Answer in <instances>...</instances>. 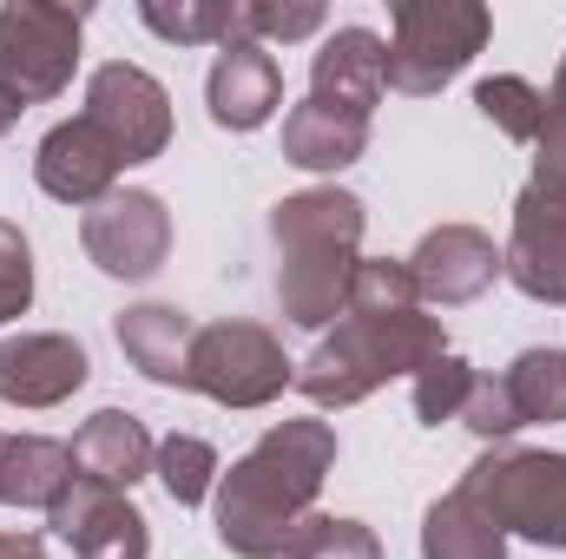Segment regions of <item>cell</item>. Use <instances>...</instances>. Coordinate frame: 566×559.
<instances>
[{
  "label": "cell",
  "mask_w": 566,
  "mask_h": 559,
  "mask_svg": "<svg viewBox=\"0 0 566 559\" xmlns=\"http://www.w3.org/2000/svg\"><path fill=\"white\" fill-rule=\"evenodd\" d=\"M336 467V428L329 421H277L231 474H218V540L238 559L290 553L296 527L310 520L323 481Z\"/></svg>",
  "instance_id": "cell-1"
},
{
  "label": "cell",
  "mask_w": 566,
  "mask_h": 559,
  "mask_svg": "<svg viewBox=\"0 0 566 559\" xmlns=\"http://www.w3.org/2000/svg\"><path fill=\"white\" fill-rule=\"evenodd\" d=\"M363 198L316 184L296 191L271 211V244H277V303L296 329H329L336 309L349 303V277L363 264Z\"/></svg>",
  "instance_id": "cell-2"
},
{
  "label": "cell",
  "mask_w": 566,
  "mask_h": 559,
  "mask_svg": "<svg viewBox=\"0 0 566 559\" xmlns=\"http://www.w3.org/2000/svg\"><path fill=\"white\" fill-rule=\"evenodd\" d=\"M434 356H448V336L422 309H409V316H343L336 336H323L310 349V362L296 369V389L316 409H356L382 382L422 376Z\"/></svg>",
  "instance_id": "cell-3"
},
{
  "label": "cell",
  "mask_w": 566,
  "mask_h": 559,
  "mask_svg": "<svg viewBox=\"0 0 566 559\" xmlns=\"http://www.w3.org/2000/svg\"><path fill=\"white\" fill-rule=\"evenodd\" d=\"M461 500H474L501 534H521L534 547H560L566 553V454L547 447H494L481 454L461 487Z\"/></svg>",
  "instance_id": "cell-4"
},
{
  "label": "cell",
  "mask_w": 566,
  "mask_h": 559,
  "mask_svg": "<svg viewBox=\"0 0 566 559\" xmlns=\"http://www.w3.org/2000/svg\"><path fill=\"white\" fill-rule=\"evenodd\" d=\"M396 40H389V86L428 99L441 93L454 73H468V60L488 46L494 13L481 0H396L389 7Z\"/></svg>",
  "instance_id": "cell-5"
},
{
  "label": "cell",
  "mask_w": 566,
  "mask_h": 559,
  "mask_svg": "<svg viewBox=\"0 0 566 559\" xmlns=\"http://www.w3.org/2000/svg\"><path fill=\"white\" fill-rule=\"evenodd\" d=\"M86 7H46V0H7L0 7V86L20 106L60 99L80 66Z\"/></svg>",
  "instance_id": "cell-6"
},
{
  "label": "cell",
  "mask_w": 566,
  "mask_h": 559,
  "mask_svg": "<svg viewBox=\"0 0 566 559\" xmlns=\"http://www.w3.org/2000/svg\"><path fill=\"white\" fill-rule=\"evenodd\" d=\"M296 382V362L264 323H205L191 342V382L218 409H271Z\"/></svg>",
  "instance_id": "cell-7"
},
{
  "label": "cell",
  "mask_w": 566,
  "mask_h": 559,
  "mask_svg": "<svg viewBox=\"0 0 566 559\" xmlns=\"http://www.w3.org/2000/svg\"><path fill=\"white\" fill-rule=\"evenodd\" d=\"M80 244H86V257L106 277L145 283V277H158L165 257H171V211L151 191H113V198H99L86 211Z\"/></svg>",
  "instance_id": "cell-8"
},
{
  "label": "cell",
  "mask_w": 566,
  "mask_h": 559,
  "mask_svg": "<svg viewBox=\"0 0 566 559\" xmlns=\"http://www.w3.org/2000/svg\"><path fill=\"white\" fill-rule=\"evenodd\" d=\"M86 119L119 145L126 165H145L171 145V93L126 60H106L93 80H86Z\"/></svg>",
  "instance_id": "cell-9"
},
{
  "label": "cell",
  "mask_w": 566,
  "mask_h": 559,
  "mask_svg": "<svg viewBox=\"0 0 566 559\" xmlns=\"http://www.w3.org/2000/svg\"><path fill=\"white\" fill-rule=\"evenodd\" d=\"M46 527L73 547L80 559H145L151 553V534H145V514L119 494V487H99V481H80L46 507Z\"/></svg>",
  "instance_id": "cell-10"
},
{
  "label": "cell",
  "mask_w": 566,
  "mask_h": 559,
  "mask_svg": "<svg viewBox=\"0 0 566 559\" xmlns=\"http://www.w3.org/2000/svg\"><path fill=\"white\" fill-rule=\"evenodd\" d=\"M119 171H126V158H119V145L106 139L86 113L80 119H66V126H53L40 151H33V178H40V191L46 198H60V204H99V198H113L119 191Z\"/></svg>",
  "instance_id": "cell-11"
},
{
  "label": "cell",
  "mask_w": 566,
  "mask_h": 559,
  "mask_svg": "<svg viewBox=\"0 0 566 559\" xmlns=\"http://www.w3.org/2000/svg\"><path fill=\"white\" fill-rule=\"evenodd\" d=\"M501 277L534 303H566V204L547 191L514 198V231L501 251Z\"/></svg>",
  "instance_id": "cell-12"
},
{
  "label": "cell",
  "mask_w": 566,
  "mask_h": 559,
  "mask_svg": "<svg viewBox=\"0 0 566 559\" xmlns=\"http://www.w3.org/2000/svg\"><path fill=\"white\" fill-rule=\"evenodd\" d=\"M389 93V40L369 27H336L310 60V99L349 119H369Z\"/></svg>",
  "instance_id": "cell-13"
},
{
  "label": "cell",
  "mask_w": 566,
  "mask_h": 559,
  "mask_svg": "<svg viewBox=\"0 0 566 559\" xmlns=\"http://www.w3.org/2000/svg\"><path fill=\"white\" fill-rule=\"evenodd\" d=\"M93 376L86 349L73 336H7L0 342V402L7 409H60L66 395H80Z\"/></svg>",
  "instance_id": "cell-14"
},
{
  "label": "cell",
  "mask_w": 566,
  "mask_h": 559,
  "mask_svg": "<svg viewBox=\"0 0 566 559\" xmlns=\"http://www.w3.org/2000/svg\"><path fill=\"white\" fill-rule=\"evenodd\" d=\"M409 277H416V296L422 303L454 309V303H474L488 283L501 277V251L474 224H434L422 244H416V257H409Z\"/></svg>",
  "instance_id": "cell-15"
},
{
  "label": "cell",
  "mask_w": 566,
  "mask_h": 559,
  "mask_svg": "<svg viewBox=\"0 0 566 559\" xmlns=\"http://www.w3.org/2000/svg\"><path fill=\"white\" fill-rule=\"evenodd\" d=\"M205 106H211V119L224 133H258L283 106V73H277V60H271V46H258V40L218 46L211 80H205Z\"/></svg>",
  "instance_id": "cell-16"
},
{
  "label": "cell",
  "mask_w": 566,
  "mask_h": 559,
  "mask_svg": "<svg viewBox=\"0 0 566 559\" xmlns=\"http://www.w3.org/2000/svg\"><path fill=\"white\" fill-rule=\"evenodd\" d=\"M113 329H119L126 362L139 369L145 382H158V389H185V382H191L198 323H191L185 309H171V303H133V309H119Z\"/></svg>",
  "instance_id": "cell-17"
},
{
  "label": "cell",
  "mask_w": 566,
  "mask_h": 559,
  "mask_svg": "<svg viewBox=\"0 0 566 559\" xmlns=\"http://www.w3.org/2000/svg\"><path fill=\"white\" fill-rule=\"evenodd\" d=\"M151 454H158V441L126 409H99V415L73 434V474L80 481H99V487H119V494L151 474Z\"/></svg>",
  "instance_id": "cell-18"
},
{
  "label": "cell",
  "mask_w": 566,
  "mask_h": 559,
  "mask_svg": "<svg viewBox=\"0 0 566 559\" xmlns=\"http://www.w3.org/2000/svg\"><path fill=\"white\" fill-rule=\"evenodd\" d=\"M73 487V447L53 434H0V507H53Z\"/></svg>",
  "instance_id": "cell-19"
},
{
  "label": "cell",
  "mask_w": 566,
  "mask_h": 559,
  "mask_svg": "<svg viewBox=\"0 0 566 559\" xmlns=\"http://www.w3.org/2000/svg\"><path fill=\"white\" fill-rule=\"evenodd\" d=\"M369 151V119H349V113H329L316 99L290 106L283 119V158L303 165V171H343Z\"/></svg>",
  "instance_id": "cell-20"
},
{
  "label": "cell",
  "mask_w": 566,
  "mask_h": 559,
  "mask_svg": "<svg viewBox=\"0 0 566 559\" xmlns=\"http://www.w3.org/2000/svg\"><path fill=\"white\" fill-rule=\"evenodd\" d=\"M422 559H507V534L461 494L422 514Z\"/></svg>",
  "instance_id": "cell-21"
},
{
  "label": "cell",
  "mask_w": 566,
  "mask_h": 559,
  "mask_svg": "<svg viewBox=\"0 0 566 559\" xmlns=\"http://www.w3.org/2000/svg\"><path fill=\"white\" fill-rule=\"evenodd\" d=\"M139 20L171 46H231V40H244V0H145Z\"/></svg>",
  "instance_id": "cell-22"
},
{
  "label": "cell",
  "mask_w": 566,
  "mask_h": 559,
  "mask_svg": "<svg viewBox=\"0 0 566 559\" xmlns=\"http://www.w3.org/2000/svg\"><path fill=\"white\" fill-rule=\"evenodd\" d=\"M501 389L514 402V421H566V349H521L501 369Z\"/></svg>",
  "instance_id": "cell-23"
},
{
  "label": "cell",
  "mask_w": 566,
  "mask_h": 559,
  "mask_svg": "<svg viewBox=\"0 0 566 559\" xmlns=\"http://www.w3.org/2000/svg\"><path fill=\"white\" fill-rule=\"evenodd\" d=\"M151 474H158V487L178 500V507H205L211 494H218V447L205 441V434H165L158 441V454H151Z\"/></svg>",
  "instance_id": "cell-24"
},
{
  "label": "cell",
  "mask_w": 566,
  "mask_h": 559,
  "mask_svg": "<svg viewBox=\"0 0 566 559\" xmlns=\"http://www.w3.org/2000/svg\"><path fill=\"white\" fill-rule=\"evenodd\" d=\"M474 106H481V119H494L507 139H521V145H534L541 139V126H547V93L527 86L521 73H494V80H481V86H474Z\"/></svg>",
  "instance_id": "cell-25"
},
{
  "label": "cell",
  "mask_w": 566,
  "mask_h": 559,
  "mask_svg": "<svg viewBox=\"0 0 566 559\" xmlns=\"http://www.w3.org/2000/svg\"><path fill=\"white\" fill-rule=\"evenodd\" d=\"M349 316H409L422 309L416 277H409V257H363L356 277H349Z\"/></svg>",
  "instance_id": "cell-26"
},
{
  "label": "cell",
  "mask_w": 566,
  "mask_h": 559,
  "mask_svg": "<svg viewBox=\"0 0 566 559\" xmlns=\"http://www.w3.org/2000/svg\"><path fill=\"white\" fill-rule=\"evenodd\" d=\"M290 559H382V540L363 520H336V514H310L290 540Z\"/></svg>",
  "instance_id": "cell-27"
},
{
  "label": "cell",
  "mask_w": 566,
  "mask_h": 559,
  "mask_svg": "<svg viewBox=\"0 0 566 559\" xmlns=\"http://www.w3.org/2000/svg\"><path fill=\"white\" fill-rule=\"evenodd\" d=\"M468 395H474V369L461 356H434L422 376H416V421H428V428L461 421Z\"/></svg>",
  "instance_id": "cell-28"
},
{
  "label": "cell",
  "mask_w": 566,
  "mask_h": 559,
  "mask_svg": "<svg viewBox=\"0 0 566 559\" xmlns=\"http://www.w3.org/2000/svg\"><path fill=\"white\" fill-rule=\"evenodd\" d=\"M323 33V7L316 0H244V40H310Z\"/></svg>",
  "instance_id": "cell-29"
},
{
  "label": "cell",
  "mask_w": 566,
  "mask_h": 559,
  "mask_svg": "<svg viewBox=\"0 0 566 559\" xmlns=\"http://www.w3.org/2000/svg\"><path fill=\"white\" fill-rule=\"evenodd\" d=\"M27 303H33V251H27L20 224L0 218V323L27 316Z\"/></svg>",
  "instance_id": "cell-30"
},
{
  "label": "cell",
  "mask_w": 566,
  "mask_h": 559,
  "mask_svg": "<svg viewBox=\"0 0 566 559\" xmlns=\"http://www.w3.org/2000/svg\"><path fill=\"white\" fill-rule=\"evenodd\" d=\"M461 421L481 434V441H507L521 421H514V402H507V389H501V376H474V395H468V409Z\"/></svg>",
  "instance_id": "cell-31"
},
{
  "label": "cell",
  "mask_w": 566,
  "mask_h": 559,
  "mask_svg": "<svg viewBox=\"0 0 566 559\" xmlns=\"http://www.w3.org/2000/svg\"><path fill=\"white\" fill-rule=\"evenodd\" d=\"M534 191L566 204V113H554V106H547L541 139H534Z\"/></svg>",
  "instance_id": "cell-32"
},
{
  "label": "cell",
  "mask_w": 566,
  "mask_h": 559,
  "mask_svg": "<svg viewBox=\"0 0 566 559\" xmlns=\"http://www.w3.org/2000/svg\"><path fill=\"white\" fill-rule=\"evenodd\" d=\"M0 559H46L40 534H0Z\"/></svg>",
  "instance_id": "cell-33"
},
{
  "label": "cell",
  "mask_w": 566,
  "mask_h": 559,
  "mask_svg": "<svg viewBox=\"0 0 566 559\" xmlns=\"http://www.w3.org/2000/svg\"><path fill=\"white\" fill-rule=\"evenodd\" d=\"M20 113H27V106H20V99L0 86V133H13V126H20Z\"/></svg>",
  "instance_id": "cell-34"
},
{
  "label": "cell",
  "mask_w": 566,
  "mask_h": 559,
  "mask_svg": "<svg viewBox=\"0 0 566 559\" xmlns=\"http://www.w3.org/2000/svg\"><path fill=\"white\" fill-rule=\"evenodd\" d=\"M547 106H554V113H566V60H560V80H554V93H547Z\"/></svg>",
  "instance_id": "cell-35"
}]
</instances>
